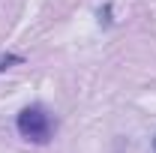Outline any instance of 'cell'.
I'll list each match as a JSON object with an SVG mask.
<instances>
[{
  "mask_svg": "<svg viewBox=\"0 0 156 153\" xmlns=\"http://www.w3.org/2000/svg\"><path fill=\"white\" fill-rule=\"evenodd\" d=\"M18 63H24L21 54H3V57H0V72H6L9 66H18Z\"/></svg>",
  "mask_w": 156,
  "mask_h": 153,
  "instance_id": "cell-2",
  "label": "cell"
},
{
  "mask_svg": "<svg viewBox=\"0 0 156 153\" xmlns=\"http://www.w3.org/2000/svg\"><path fill=\"white\" fill-rule=\"evenodd\" d=\"M153 150H156V138H153Z\"/></svg>",
  "mask_w": 156,
  "mask_h": 153,
  "instance_id": "cell-3",
  "label": "cell"
},
{
  "mask_svg": "<svg viewBox=\"0 0 156 153\" xmlns=\"http://www.w3.org/2000/svg\"><path fill=\"white\" fill-rule=\"evenodd\" d=\"M15 129H18L21 138H27V141H33V144H48V141L54 138L57 123H54V117L48 114L45 105H27V108H21L18 117H15Z\"/></svg>",
  "mask_w": 156,
  "mask_h": 153,
  "instance_id": "cell-1",
  "label": "cell"
}]
</instances>
